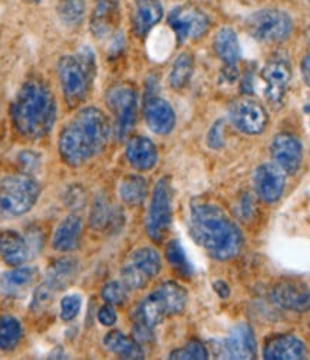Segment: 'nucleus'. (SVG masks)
Masks as SVG:
<instances>
[{"mask_svg": "<svg viewBox=\"0 0 310 360\" xmlns=\"http://www.w3.org/2000/svg\"><path fill=\"white\" fill-rule=\"evenodd\" d=\"M111 127L105 114L95 108L81 110L59 136V153L62 160L72 167H79L95 158L105 148Z\"/></svg>", "mask_w": 310, "mask_h": 360, "instance_id": "obj_1", "label": "nucleus"}, {"mask_svg": "<svg viewBox=\"0 0 310 360\" xmlns=\"http://www.w3.org/2000/svg\"><path fill=\"white\" fill-rule=\"evenodd\" d=\"M190 231L196 243L215 259H231L243 247L244 238L240 228L223 209L211 203L193 205Z\"/></svg>", "mask_w": 310, "mask_h": 360, "instance_id": "obj_2", "label": "nucleus"}, {"mask_svg": "<svg viewBox=\"0 0 310 360\" xmlns=\"http://www.w3.org/2000/svg\"><path fill=\"white\" fill-rule=\"evenodd\" d=\"M12 120L16 130L26 139L46 136L56 120V101L50 88L42 79L27 81L12 105Z\"/></svg>", "mask_w": 310, "mask_h": 360, "instance_id": "obj_3", "label": "nucleus"}, {"mask_svg": "<svg viewBox=\"0 0 310 360\" xmlns=\"http://www.w3.org/2000/svg\"><path fill=\"white\" fill-rule=\"evenodd\" d=\"M187 291L174 281H167L144 298L137 311V321L154 328L166 317L181 314L187 307Z\"/></svg>", "mask_w": 310, "mask_h": 360, "instance_id": "obj_4", "label": "nucleus"}, {"mask_svg": "<svg viewBox=\"0 0 310 360\" xmlns=\"http://www.w3.org/2000/svg\"><path fill=\"white\" fill-rule=\"evenodd\" d=\"M41 193L36 180L29 174H13L0 180V217L15 218L27 214Z\"/></svg>", "mask_w": 310, "mask_h": 360, "instance_id": "obj_5", "label": "nucleus"}, {"mask_svg": "<svg viewBox=\"0 0 310 360\" xmlns=\"http://www.w3.org/2000/svg\"><path fill=\"white\" fill-rule=\"evenodd\" d=\"M173 219V195L170 179H160L154 188L149 203L145 229L148 236L155 243H160L167 236Z\"/></svg>", "mask_w": 310, "mask_h": 360, "instance_id": "obj_6", "label": "nucleus"}, {"mask_svg": "<svg viewBox=\"0 0 310 360\" xmlns=\"http://www.w3.org/2000/svg\"><path fill=\"white\" fill-rule=\"evenodd\" d=\"M161 271V258L154 248L135 250L122 265L121 280L127 290H142Z\"/></svg>", "mask_w": 310, "mask_h": 360, "instance_id": "obj_7", "label": "nucleus"}, {"mask_svg": "<svg viewBox=\"0 0 310 360\" xmlns=\"http://www.w3.org/2000/svg\"><path fill=\"white\" fill-rule=\"evenodd\" d=\"M293 27L292 18L285 11L264 9L255 12L245 20V29L260 42L285 41Z\"/></svg>", "mask_w": 310, "mask_h": 360, "instance_id": "obj_8", "label": "nucleus"}, {"mask_svg": "<svg viewBox=\"0 0 310 360\" xmlns=\"http://www.w3.org/2000/svg\"><path fill=\"white\" fill-rule=\"evenodd\" d=\"M107 104L115 117V129L118 139L128 136L137 122V93L130 85H116L107 96Z\"/></svg>", "mask_w": 310, "mask_h": 360, "instance_id": "obj_9", "label": "nucleus"}, {"mask_svg": "<svg viewBox=\"0 0 310 360\" xmlns=\"http://www.w3.org/2000/svg\"><path fill=\"white\" fill-rule=\"evenodd\" d=\"M59 79L64 97L69 107H76L82 103L88 94L89 84L92 82L90 75L81 65L79 59L72 55L62 56L58 64Z\"/></svg>", "mask_w": 310, "mask_h": 360, "instance_id": "obj_10", "label": "nucleus"}, {"mask_svg": "<svg viewBox=\"0 0 310 360\" xmlns=\"http://www.w3.org/2000/svg\"><path fill=\"white\" fill-rule=\"evenodd\" d=\"M229 118L238 131L250 136L263 133L269 122L263 105L249 97L238 98L230 105Z\"/></svg>", "mask_w": 310, "mask_h": 360, "instance_id": "obj_11", "label": "nucleus"}, {"mask_svg": "<svg viewBox=\"0 0 310 360\" xmlns=\"http://www.w3.org/2000/svg\"><path fill=\"white\" fill-rule=\"evenodd\" d=\"M168 23L174 31L178 44L201 38L210 26L204 12L194 6H178L168 15Z\"/></svg>", "mask_w": 310, "mask_h": 360, "instance_id": "obj_12", "label": "nucleus"}, {"mask_svg": "<svg viewBox=\"0 0 310 360\" xmlns=\"http://www.w3.org/2000/svg\"><path fill=\"white\" fill-rule=\"evenodd\" d=\"M262 78L266 84L264 96L267 101L274 107L282 105L292 79V68L288 59L283 56L271 58L262 70Z\"/></svg>", "mask_w": 310, "mask_h": 360, "instance_id": "obj_13", "label": "nucleus"}, {"mask_svg": "<svg viewBox=\"0 0 310 360\" xmlns=\"http://www.w3.org/2000/svg\"><path fill=\"white\" fill-rule=\"evenodd\" d=\"M271 302L285 310L296 313L310 311V288L297 278H283L274 284L270 292Z\"/></svg>", "mask_w": 310, "mask_h": 360, "instance_id": "obj_14", "label": "nucleus"}, {"mask_svg": "<svg viewBox=\"0 0 310 360\" xmlns=\"http://www.w3.org/2000/svg\"><path fill=\"white\" fill-rule=\"evenodd\" d=\"M253 182L257 196L266 203H273L283 195L286 173L274 163H264L256 169Z\"/></svg>", "mask_w": 310, "mask_h": 360, "instance_id": "obj_15", "label": "nucleus"}, {"mask_svg": "<svg viewBox=\"0 0 310 360\" xmlns=\"http://www.w3.org/2000/svg\"><path fill=\"white\" fill-rule=\"evenodd\" d=\"M270 150L273 163L281 167L285 173L295 174L300 169L303 160V148L295 136L288 133L276 136Z\"/></svg>", "mask_w": 310, "mask_h": 360, "instance_id": "obj_16", "label": "nucleus"}, {"mask_svg": "<svg viewBox=\"0 0 310 360\" xmlns=\"http://www.w3.org/2000/svg\"><path fill=\"white\" fill-rule=\"evenodd\" d=\"M222 356L224 359L247 360L256 357V339L253 330L245 323H238L231 328L230 335L223 342Z\"/></svg>", "mask_w": 310, "mask_h": 360, "instance_id": "obj_17", "label": "nucleus"}, {"mask_svg": "<svg viewBox=\"0 0 310 360\" xmlns=\"http://www.w3.org/2000/svg\"><path fill=\"white\" fill-rule=\"evenodd\" d=\"M144 118L148 129L159 134H170L175 127V112L173 107L160 97H149L144 105Z\"/></svg>", "mask_w": 310, "mask_h": 360, "instance_id": "obj_18", "label": "nucleus"}, {"mask_svg": "<svg viewBox=\"0 0 310 360\" xmlns=\"http://www.w3.org/2000/svg\"><path fill=\"white\" fill-rule=\"evenodd\" d=\"M263 354L267 360H302L307 357V347L293 335H281L264 345Z\"/></svg>", "mask_w": 310, "mask_h": 360, "instance_id": "obj_19", "label": "nucleus"}, {"mask_svg": "<svg viewBox=\"0 0 310 360\" xmlns=\"http://www.w3.org/2000/svg\"><path fill=\"white\" fill-rule=\"evenodd\" d=\"M0 257L12 266H20L30 258V244L27 239L13 229L0 232Z\"/></svg>", "mask_w": 310, "mask_h": 360, "instance_id": "obj_20", "label": "nucleus"}, {"mask_svg": "<svg viewBox=\"0 0 310 360\" xmlns=\"http://www.w3.org/2000/svg\"><path fill=\"white\" fill-rule=\"evenodd\" d=\"M127 159L137 170H151L159 160L157 147L149 139L137 136L127 144Z\"/></svg>", "mask_w": 310, "mask_h": 360, "instance_id": "obj_21", "label": "nucleus"}, {"mask_svg": "<svg viewBox=\"0 0 310 360\" xmlns=\"http://www.w3.org/2000/svg\"><path fill=\"white\" fill-rule=\"evenodd\" d=\"M82 236V219L78 215H69L59 224L53 233L52 247L60 252H69L78 248Z\"/></svg>", "mask_w": 310, "mask_h": 360, "instance_id": "obj_22", "label": "nucleus"}, {"mask_svg": "<svg viewBox=\"0 0 310 360\" xmlns=\"http://www.w3.org/2000/svg\"><path fill=\"white\" fill-rule=\"evenodd\" d=\"M163 18V6L159 0H138L134 12V32L144 38Z\"/></svg>", "mask_w": 310, "mask_h": 360, "instance_id": "obj_23", "label": "nucleus"}, {"mask_svg": "<svg viewBox=\"0 0 310 360\" xmlns=\"http://www.w3.org/2000/svg\"><path fill=\"white\" fill-rule=\"evenodd\" d=\"M119 22L118 4H98L92 13L90 31L97 38H107L114 35Z\"/></svg>", "mask_w": 310, "mask_h": 360, "instance_id": "obj_24", "label": "nucleus"}, {"mask_svg": "<svg viewBox=\"0 0 310 360\" xmlns=\"http://www.w3.org/2000/svg\"><path fill=\"white\" fill-rule=\"evenodd\" d=\"M214 49L223 61L224 67H237L241 52L237 34L231 27H223L217 32L214 38Z\"/></svg>", "mask_w": 310, "mask_h": 360, "instance_id": "obj_25", "label": "nucleus"}, {"mask_svg": "<svg viewBox=\"0 0 310 360\" xmlns=\"http://www.w3.org/2000/svg\"><path fill=\"white\" fill-rule=\"evenodd\" d=\"M104 345L109 352L119 356L121 359H144V352L140 343L134 339L127 338L126 335H122L118 330H112V332L105 336Z\"/></svg>", "mask_w": 310, "mask_h": 360, "instance_id": "obj_26", "label": "nucleus"}, {"mask_svg": "<svg viewBox=\"0 0 310 360\" xmlns=\"http://www.w3.org/2000/svg\"><path fill=\"white\" fill-rule=\"evenodd\" d=\"M76 261L72 258H60L58 261H55L46 274V283L55 290H64L67 288L71 281L75 278L76 274Z\"/></svg>", "mask_w": 310, "mask_h": 360, "instance_id": "obj_27", "label": "nucleus"}, {"mask_svg": "<svg viewBox=\"0 0 310 360\" xmlns=\"http://www.w3.org/2000/svg\"><path fill=\"white\" fill-rule=\"evenodd\" d=\"M36 271L30 266H18L12 271L4 274L0 280V288L6 294H16L34 283Z\"/></svg>", "mask_w": 310, "mask_h": 360, "instance_id": "obj_28", "label": "nucleus"}, {"mask_svg": "<svg viewBox=\"0 0 310 360\" xmlns=\"http://www.w3.org/2000/svg\"><path fill=\"white\" fill-rule=\"evenodd\" d=\"M148 193L147 180L138 174L128 176L122 180L119 186V196L127 205H141Z\"/></svg>", "mask_w": 310, "mask_h": 360, "instance_id": "obj_29", "label": "nucleus"}, {"mask_svg": "<svg viewBox=\"0 0 310 360\" xmlns=\"http://www.w3.org/2000/svg\"><path fill=\"white\" fill-rule=\"evenodd\" d=\"M193 70H194V61H193V56L187 52L181 53L173 65V70L170 72L168 81L170 85L174 89H181L185 85H187L191 79L193 75Z\"/></svg>", "mask_w": 310, "mask_h": 360, "instance_id": "obj_30", "label": "nucleus"}, {"mask_svg": "<svg viewBox=\"0 0 310 360\" xmlns=\"http://www.w3.org/2000/svg\"><path fill=\"white\" fill-rule=\"evenodd\" d=\"M22 324L13 316L0 317V350H12L22 339Z\"/></svg>", "mask_w": 310, "mask_h": 360, "instance_id": "obj_31", "label": "nucleus"}, {"mask_svg": "<svg viewBox=\"0 0 310 360\" xmlns=\"http://www.w3.org/2000/svg\"><path fill=\"white\" fill-rule=\"evenodd\" d=\"M166 257H167V261L170 262V265L175 269L177 273H180L184 277L191 276V273H193L191 264L189 262V258H187V255H185L182 245L180 244V241H177V239H173V241L168 243V245L166 248Z\"/></svg>", "mask_w": 310, "mask_h": 360, "instance_id": "obj_32", "label": "nucleus"}, {"mask_svg": "<svg viewBox=\"0 0 310 360\" xmlns=\"http://www.w3.org/2000/svg\"><path fill=\"white\" fill-rule=\"evenodd\" d=\"M58 13L62 22L67 25H79L85 15L83 0H60Z\"/></svg>", "mask_w": 310, "mask_h": 360, "instance_id": "obj_33", "label": "nucleus"}, {"mask_svg": "<svg viewBox=\"0 0 310 360\" xmlns=\"http://www.w3.org/2000/svg\"><path fill=\"white\" fill-rule=\"evenodd\" d=\"M115 214L109 209V205L104 198H98L90 212V226L95 229H102L111 222H114Z\"/></svg>", "mask_w": 310, "mask_h": 360, "instance_id": "obj_34", "label": "nucleus"}, {"mask_svg": "<svg viewBox=\"0 0 310 360\" xmlns=\"http://www.w3.org/2000/svg\"><path fill=\"white\" fill-rule=\"evenodd\" d=\"M170 359H174V360H205V359H208V350L201 342L191 340L184 347L171 352Z\"/></svg>", "mask_w": 310, "mask_h": 360, "instance_id": "obj_35", "label": "nucleus"}, {"mask_svg": "<svg viewBox=\"0 0 310 360\" xmlns=\"http://www.w3.org/2000/svg\"><path fill=\"white\" fill-rule=\"evenodd\" d=\"M102 298L105 300L107 304L121 306L126 303V300H127V288L118 281H111L104 285Z\"/></svg>", "mask_w": 310, "mask_h": 360, "instance_id": "obj_36", "label": "nucleus"}, {"mask_svg": "<svg viewBox=\"0 0 310 360\" xmlns=\"http://www.w3.org/2000/svg\"><path fill=\"white\" fill-rule=\"evenodd\" d=\"M82 300L76 294H69L60 302V319L64 321H72L81 311Z\"/></svg>", "mask_w": 310, "mask_h": 360, "instance_id": "obj_37", "label": "nucleus"}, {"mask_svg": "<svg viewBox=\"0 0 310 360\" xmlns=\"http://www.w3.org/2000/svg\"><path fill=\"white\" fill-rule=\"evenodd\" d=\"M55 292L56 291L45 281L41 287L36 288L34 302H32V304H30V307H32L35 311L45 310L52 303V297Z\"/></svg>", "mask_w": 310, "mask_h": 360, "instance_id": "obj_38", "label": "nucleus"}, {"mask_svg": "<svg viewBox=\"0 0 310 360\" xmlns=\"http://www.w3.org/2000/svg\"><path fill=\"white\" fill-rule=\"evenodd\" d=\"M207 144L214 150H219L224 146V123L223 122H217L211 127V130L207 134Z\"/></svg>", "mask_w": 310, "mask_h": 360, "instance_id": "obj_39", "label": "nucleus"}, {"mask_svg": "<svg viewBox=\"0 0 310 360\" xmlns=\"http://www.w3.org/2000/svg\"><path fill=\"white\" fill-rule=\"evenodd\" d=\"M19 160H20V165L23 166L25 170L27 172H34L35 169H38L39 166V156L34 152H23L20 153L19 156Z\"/></svg>", "mask_w": 310, "mask_h": 360, "instance_id": "obj_40", "label": "nucleus"}, {"mask_svg": "<svg viewBox=\"0 0 310 360\" xmlns=\"http://www.w3.org/2000/svg\"><path fill=\"white\" fill-rule=\"evenodd\" d=\"M98 320L104 326H108V327L114 326L116 323V313H115L114 307L111 304H107V306L101 307L100 311H98Z\"/></svg>", "mask_w": 310, "mask_h": 360, "instance_id": "obj_41", "label": "nucleus"}, {"mask_svg": "<svg viewBox=\"0 0 310 360\" xmlns=\"http://www.w3.org/2000/svg\"><path fill=\"white\" fill-rule=\"evenodd\" d=\"M302 75L304 82L310 86V52L303 58L302 63Z\"/></svg>", "mask_w": 310, "mask_h": 360, "instance_id": "obj_42", "label": "nucleus"}, {"mask_svg": "<svg viewBox=\"0 0 310 360\" xmlns=\"http://www.w3.org/2000/svg\"><path fill=\"white\" fill-rule=\"evenodd\" d=\"M213 287H214V291L219 294L222 298H227L230 295V288L224 281H215L213 284Z\"/></svg>", "mask_w": 310, "mask_h": 360, "instance_id": "obj_43", "label": "nucleus"}, {"mask_svg": "<svg viewBox=\"0 0 310 360\" xmlns=\"http://www.w3.org/2000/svg\"><path fill=\"white\" fill-rule=\"evenodd\" d=\"M98 4H118V0H98Z\"/></svg>", "mask_w": 310, "mask_h": 360, "instance_id": "obj_44", "label": "nucleus"}, {"mask_svg": "<svg viewBox=\"0 0 310 360\" xmlns=\"http://www.w3.org/2000/svg\"><path fill=\"white\" fill-rule=\"evenodd\" d=\"M304 112L306 114H309L310 115V103H307L306 105H304Z\"/></svg>", "mask_w": 310, "mask_h": 360, "instance_id": "obj_45", "label": "nucleus"}, {"mask_svg": "<svg viewBox=\"0 0 310 360\" xmlns=\"http://www.w3.org/2000/svg\"><path fill=\"white\" fill-rule=\"evenodd\" d=\"M30 2H41V0H30Z\"/></svg>", "mask_w": 310, "mask_h": 360, "instance_id": "obj_46", "label": "nucleus"}]
</instances>
